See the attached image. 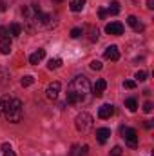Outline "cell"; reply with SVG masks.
Here are the masks:
<instances>
[{"instance_id": "obj_1", "label": "cell", "mask_w": 154, "mask_h": 156, "mask_svg": "<svg viewBox=\"0 0 154 156\" xmlns=\"http://www.w3.org/2000/svg\"><path fill=\"white\" fill-rule=\"evenodd\" d=\"M89 89H91V83H89L87 76L80 75V76L73 78V82L69 83V89H67V104H71V105L82 104L87 98Z\"/></svg>"}, {"instance_id": "obj_2", "label": "cell", "mask_w": 154, "mask_h": 156, "mask_svg": "<svg viewBox=\"0 0 154 156\" xmlns=\"http://www.w3.org/2000/svg\"><path fill=\"white\" fill-rule=\"evenodd\" d=\"M2 113H4V116H5L7 122L18 123V122L22 120V115H24V111H22V102H20L18 98H5V100H4V105H2Z\"/></svg>"}, {"instance_id": "obj_3", "label": "cell", "mask_w": 154, "mask_h": 156, "mask_svg": "<svg viewBox=\"0 0 154 156\" xmlns=\"http://www.w3.org/2000/svg\"><path fill=\"white\" fill-rule=\"evenodd\" d=\"M75 125H76V131L78 133H82V134H87L91 129H93V125H94V122H93V116L89 115V113H80L75 120Z\"/></svg>"}, {"instance_id": "obj_4", "label": "cell", "mask_w": 154, "mask_h": 156, "mask_svg": "<svg viewBox=\"0 0 154 156\" xmlns=\"http://www.w3.org/2000/svg\"><path fill=\"white\" fill-rule=\"evenodd\" d=\"M121 136H123V140H125V144L129 147H132V149L138 147V133H136V129H132V127H121Z\"/></svg>"}, {"instance_id": "obj_5", "label": "cell", "mask_w": 154, "mask_h": 156, "mask_svg": "<svg viewBox=\"0 0 154 156\" xmlns=\"http://www.w3.org/2000/svg\"><path fill=\"white\" fill-rule=\"evenodd\" d=\"M60 82H51L49 85H47V89H45V94H47V98L49 100H56L58 98V94H60Z\"/></svg>"}, {"instance_id": "obj_6", "label": "cell", "mask_w": 154, "mask_h": 156, "mask_svg": "<svg viewBox=\"0 0 154 156\" xmlns=\"http://www.w3.org/2000/svg\"><path fill=\"white\" fill-rule=\"evenodd\" d=\"M105 33H107V35H114V37L121 35V33H123V24H120V22H111V24H107V26H105Z\"/></svg>"}, {"instance_id": "obj_7", "label": "cell", "mask_w": 154, "mask_h": 156, "mask_svg": "<svg viewBox=\"0 0 154 156\" xmlns=\"http://www.w3.org/2000/svg\"><path fill=\"white\" fill-rule=\"evenodd\" d=\"M105 87H107V82H105L103 78H98V80L94 82V85H93V94H94L96 98H100V96L103 94Z\"/></svg>"}, {"instance_id": "obj_8", "label": "cell", "mask_w": 154, "mask_h": 156, "mask_svg": "<svg viewBox=\"0 0 154 156\" xmlns=\"http://www.w3.org/2000/svg\"><path fill=\"white\" fill-rule=\"evenodd\" d=\"M113 115H114V105H111V104H103L98 109V116L102 118V120H107V118H111Z\"/></svg>"}, {"instance_id": "obj_9", "label": "cell", "mask_w": 154, "mask_h": 156, "mask_svg": "<svg viewBox=\"0 0 154 156\" xmlns=\"http://www.w3.org/2000/svg\"><path fill=\"white\" fill-rule=\"evenodd\" d=\"M103 56H105L107 60H111V62H116V60L120 58V51H118V47H116V45H109V47H105Z\"/></svg>"}, {"instance_id": "obj_10", "label": "cell", "mask_w": 154, "mask_h": 156, "mask_svg": "<svg viewBox=\"0 0 154 156\" xmlns=\"http://www.w3.org/2000/svg\"><path fill=\"white\" fill-rule=\"evenodd\" d=\"M109 136H111V129H107V127H102V129H96V140H98L100 144H105Z\"/></svg>"}, {"instance_id": "obj_11", "label": "cell", "mask_w": 154, "mask_h": 156, "mask_svg": "<svg viewBox=\"0 0 154 156\" xmlns=\"http://www.w3.org/2000/svg\"><path fill=\"white\" fill-rule=\"evenodd\" d=\"M127 24L134 29V31H143V24L134 16V15H131V16H127Z\"/></svg>"}, {"instance_id": "obj_12", "label": "cell", "mask_w": 154, "mask_h": 156, "mask_svg": "<svg viewBox=\"0 0 154 156\" xmlns=\"http://www.w3.org/2000/svg\"><path fill=\"white\" fill-rule=\"evenodd\" d=\"M45 58V49H38L37 53H33L31 56H29V64H33V66H37L38 62H42Z\"/></svg>"}, {"instance_id": "obj_13", "label": "cell", "mask_w": 154, "mask_h": 156, "mask_svg": "<svg viewBox=\"0 0 154 156\" xmlns=\"http://www.w3.org/2000/svg\"><path fill=\"white\" fill-rule=\"evenodd\" d=\"M0 53L2 55L11 53V38H0Z\"/></svg>"}, {"instance_id": "obj_14", "label": "cell", "mask_w": 154, "mask_h": 156, "mask_svg": "<svg viewBox=\"0 0 154 156\" xmlns=\"http://www.w3.org/2000/svg\"><path fill=\"white\" fill-rule=\"evenodd\" d=\"M83 4H85V0H71L69 2V7H71L73 13H78V11L83 9Z\"/></svg>"}, {"instance_id": "obj_15", "label": "cell", "mask_w": 154, "mask_h": 156, "mask_svg": "<svg viewBox=\"0 0 154 156\" xmlns=\"http://www.w3.org/2000/svg\"><path fill=\"white\" fill-rule=\"evenodd\" d=\"M87 151H89V147H87V145H83V147H80V145H73L71 156H85V154H87Z\"/></svg>"}, {"instance_id": "obj_16", "label": "cell", "mask_w": 154, "mask_h": 156, "mask_svg": "<svg viewBox=\"0 0 154 156\" xmlns=\"http://www.w3.org/2000/svg\"><path fill=\"white\" fill-rule=\"evenodd\" d=\"M9 29H11V35H13V37H20V35H22V26L16 24V22H13V24L9 26Z\"/></svg>"}, {"instance_id": "obj_17", "label": "cell", "mask_w": 154, "mask_h": 156, "mask_svg": "<svg viewBox=\"0 0 154 156\" xmlns=\"http://www.w3.org/2000/svg\"><path fill=\"white\" fill-rule=\"evenodd\" d=\"M125 107H127L131 113H134V111L138 109V102H136L134 98H127V100H125Z\"/></svg>"}, {"instance_id": "obj_18", "label": "cell", "mask_w": 154, "mask_h": 156, "mask_svg": "<svg viewBox=\"0 0 154 156\" xmlns=\"http://www.w3.org/2000/svg\"><path fill=\"white\" fill-rule=\"evenodd\" d=\"M0 151H2V156H15V151H13V147L9 144H2Z\"/></svg>"}, {"instance_id": "obj_19", "label": "cell", "mask_w": 154, "mask_h": 156, "mask_svg": "<svg viewBox=\"0 0 154 156\" xmlns=\"http://www.w3.org/2000/svg\"><path fill=\"white\" fill-rule=\"evenodd\" d=\"M62 66V58H51L49 60V64H47V67L49 69H58Z\"/></svg>"}, {"instance_id": "obj_20", "label": "cell", "mask_w": 154, "mask_h": 156, "mask_svg": "<svg viewBox=\"0 0 154 156\" xmlns=\"http://www.w3.org/2000/svg\"><path fill=\"white\" fill-rule=\"evenodd\" d=\"M35 82V76H31V75H26V76L20 80V83H22V87H29L31 83Z\"/></svg>"}, {"instance_id": "obj_21", "label": "cell", "mask_w": 154, "mask_h": 156, "mask_svg": "<svg viewBox=\"0 0 154 156\" xmlns=\"http://www.w3.org/2000/svg\"><path fill=\"white\" fill-rule=\"evenodd\" d=\"M109 13L111 15H118L120 13V2H111V5H109Z\"/></svg>"}, {"instance_id": "obj_22", "label": "cell", "mask_w": 154, "mask_h": 156, "mask_svg": "<svg viewBox=\"0 0 154 156\" xmlns=\"http://www.w3.org/2000/svg\"><path fill=\"white\" fill-rule=\"evenodd\" d=\"M7 82H9V73L4 71V69H0V85H5Z\"/></svg>"}, {"instance_id": "obj_23", "label": "cell", "mask_w": 154, "mask_h": 156, "mask_svg": "<svg viewBox=\"0 0 154 156\" xmlns=\"http://www.w3.org/2000/svg\"><path fill=\"white\" fill-rule=\"evenodd\" d=\"M89 33H91V35H89V40H91V42H96V40H98V29L91 27V29H89Z\"/></svg>"}, {"instance_id": "obj_24", "label": "cell", "mask_w": 154, "mask_h": 156, "mask_svg": "<svg viewBox=\"0 0 154 156\" xmlns=\"http://www.w3.org/2000/svg\"><path fill=\"white\" fill-rule=\"evenodd\" d=\"M91 69H93V71H100V69H102V62L93 60V62H91Z\"/></svg>"}, {"instance_id": "obj_25", "label": "cell", "mask_w": 154, "mask_h": 156, "mask_svg": "<svg viewBox=\"0 0 154 156\" xmlns=\"http://www.w3.org/2000/svg\"><path fill=\"white\" fill-rule=\"evenodd\" d=\"M82 35H83V33H82V29H80V27H75V29L71 31V38H80Z\"/></svg>"}, {"instance_id": "obj_26", "label": "cell", "mask_w": 154, "mask_h": 156, "mask_svg": "<svg viewBox=\"0 0 154 156\" xmlns=\"http://www.w3.org/2000/svg\"><path fill=\"white\" fill-rule=\"evenodd\" d=\"M134 78H136L138 82H143V80H147V73H145V71H138Z\"/></svg>"}, {"instance_id": "obj_27", "label": "cell", "mask_w": 154, "mask_h": 156, "mask_svg": "<svg viewBox=\"0 0 154 156\" xmlns=\"http://www.w3.org/2000/svg\"><path fill=\"white\" fill-rule=\"evenodd\" d=\"M0 38H9V29L7 27H0Z\"/></svg>"}, {"instance_id": "obj_28", "label": "cell", "mask_w": 154, "mask_h": 156, "mask_svg": "<svg viewBox=\"0 0 154 156\" xmlns=\"http://www.w3.org/2000/svg\"><path fill=\"white\" fill-rule=\"evenodd\" d=\"M121 147L120 145H116V147H113V151H111V156H121Z\"/></svg>"}, {"instance_id": "obj_29", "label": "cell", "mask_w": 154, "mask_h": 156, "mask_svg": "<svg viewBox=\"0 0 154 156\" xmlns=\"http://www.w3.org/2000/svg\"><path fill=\"white\" fill-rule=\"evenodd\" d=\"M152 102H145V104H143V111H145V113H152Z\"/></svg>"}, {"instance_id": "obj_30", "label": "cell", "mask_w": 154, "mask_h": 156, "mask_svg": "<svg viewBox=\"0 0 154 156\" xmlns=\"http://www.w3.org/2000/svg\"><path fill=\"white\" fill-rule=\"evenodd\" d=\"M127 89H134L136 87V82H132V80H125V83H123Z\"/></svg>"}, {"instance_id": "obj_31", "label": "cell", "mask_w": 154, "mask_h": 156, "mask_svg": "<svg viewBox=\"0 0 154 156\" xmlns=\"http://www.w3.org/2000/svg\"><path fill=\"white\" fill-rule=\"evenodd\" d=\"M98 16H100V18H105V16H107V11H105V9H100V11H98Z\"/></svg>"}, {"instance_id": "obj_32", "label": "cell", "mask_w": 154, "mask_h": 156, "mask_svg": "<svg viewBox=\"0 0 154 156\" xmlns=\"http://www.w3.org/2000/svg\"><path fill=\"white\" fill-rule=\"evenodd\" d=\"M147 7L149 9H154V0H147Z\"/></svg>"}, {"instance_id": "obj_33", "label": "cell", "mask_w": 154, "mask_h": 156, "mask_svg": "<svg viewBox=\"0 0 154 156\" xmlns=\"http://www.w3.org/2000/svg\"><path fill=\"white\" fill-rule=\"evenodd\" d=\"M2 105H4V98L0 96V115H2Z\"/></svg>"}, {"instance_id": "obj_34", "label": "cell", "mask_w": 154, "mask_h": 156, "mask_svg": "<svg viewBox=\"0 0 154 156\" xmlns=\"http://www.w3.org/2000/svg\"><path fill=\"white\" fill-rule=\"evenodd\" d=\"M54 2H62V0H54Z\"/></svg>"}]
</instances>
